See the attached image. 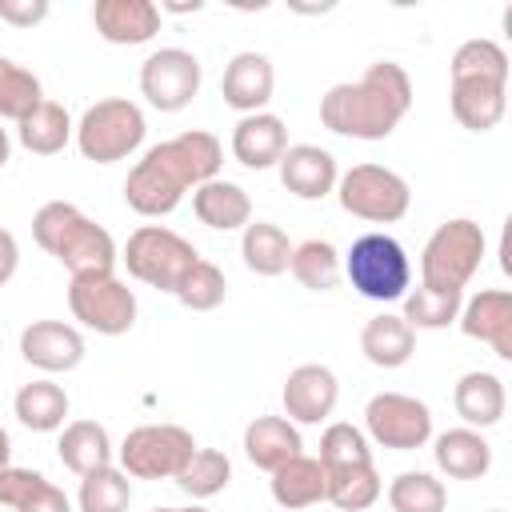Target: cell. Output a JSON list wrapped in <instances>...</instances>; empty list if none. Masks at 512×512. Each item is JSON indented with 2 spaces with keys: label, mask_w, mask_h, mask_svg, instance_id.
<instances>
[{
  "label": "cell",
  "mask_w": 512,
  "mask_h": 512,
  "mask_svg": "<svg viewBox=\"0 0 512 512\" xmlns=\"http://www.w3.org/2000/svg\"><path fill=\"white\" fill-rule=\"evenodd\" d=\"M220 164H224L220 140L204 128H188L164 144H152L136 160V168L124 180V200L140 216H168L188 188L196 192L200 184L216 180Z\"/></svg>",
  "instance_id": "obj_1"
},
{
  "label": "cell",
  "mask_w": 512,
  "mask_h": 512,
  "mask_svg": "<svg viewBox=\"0 0 512 512\" xmlns=\"http://www.w3.org/2000/svg\"><path fill=\"white\" fill-rule=\"evenodd\" d=\"M412 108V80L396 60H376L356 84H332L320 96V120L336 136L384 140Z\"/></svg>",
  "instance_id": "obj_2"
},
{
  "label": "cell",
  "mask_w": 512,
  "mask_h": 512,
  "mask_svg": "<svg viewBox=\"0 0 512 512\" xmlns=\"http://www.w3.org/2000/svg\"><path fill=\"white\" fill-rule=\"evenodd\" d=\"M32 236L72 276H80V272H112L116 260H120L112 232L104 224H96L92 216H84L68 200L40 204V212L32 216Z\"/></svg>",
  "instance_id": "obj_3"
},
{
  "label": "cell",
  "mask_w": 512,
  "mask_h": 512,
  "mask_svg": "<svg viewBox=\"0 0 512 512\" xmlns=\"http://www.w3.org/2000/svg\"><path fill=\"white\" fill-rule=\"evenodd\" d=\"M484 260V228L468 216L444 220L420 252V284L440 292H464Z\"/></svg>",
  "instance_id": "obj_4"
},
{
  "label": "cell",
  "mask_w": 512,
  "mask_h": 512,
  "mask_svg": "<svg viewBox=\"0 0 512 512\" xmlns=\"http://www.w3.org/2000/svg\"><path fill=\"white\" fill-rule=\"evenodd\" d=\"M344 264V276L348 284L364 296V300H404L408 284H412V264H408V252L384 236V232H368L360 240H352L348 256L340 260Z\"/></svg>",
  "instance_id": "obj_5"
},
{
  "label": "cell",
  "mask_w": 512,
  "mask_h": 512,
  "mask_svg": "<svg viewBox=\"0 0 512 512\" xmlns=\"http://www.w3.org/2000/svg\"><path fill=\"white\" fill-rule=\"evenodd\" d=\"M144 112L140 104L124 100V96H108V100H96L80 124H76V148L84 152V160H96V164H116L124 156H132L140 144H144Z\"/></svg>",
  "instance_id": "obj_6"
},
{
  "label": "cell",
  "mask_w": 512,
  "mask_h": 512,
  "mask_svg": "<svg viewBox=\"0 0 512 512\" xmlns=\"http://www.w3.org/2000/svg\"><path fill=\"white\" fill-rule=\"evenodd\" d=\"M120 260L128 264V276H136L140 284L160 288V292H176V284L200 260V252L180 232H172L164 224H140L128 236Z\"/></svg>",
  "instance_id": "obj_7"
},
{
  "label": "cell",
  "mask_w": 512,
  "mask_h": 512,
  "mask_svg": "<svg viewBox=\"0 0 512 512\" xmlns=\"http://www.w3.org/2000/svg\"><path fill=\"white\" fill-rule=\"evenodd\" d=\"M68 308L84 328H92L100 336H124L136 324V292L116 272H80V276H72Z\"/></svg>",
  "instance_id": "obj_8"
},
{
  "label": "cell",
  "mask_w": 512,
  "mask_h": 512,
  "mask_svg": "<svg viewBox=\"0 0 512 512\" xmlns=\"http://www.w3.org/2000/svg\"><path fill=\"white\" fill-rule=\"evenodd\" d=\"M336 196L340 208L368 220V224H392L408 212L412 192L408 180L384 164H352L340 180H336Z\"/></svg>",
  "instance_id": "obj_9"
},
{
  "label": "cell",
  "mask_w": 512,
  "mask_h": 512,
  "mask_svg": "<svg viewBox=\"0 0 512 512\" xmlns=\"http://www.w3.org/2000/svg\"><path fill=\"white\" fill-rule=\"evenodd\" d=\"M196 452V440L180 424H140L120 444V468L132 480H176Z\"/></svg>",
  "instance_id": "obj_10"
},
{
  "label": "cell",
  "mask_w": 512,
  "mask_h": 512,
  "mask_svg": "<svg viewBox=\"0 0 512 512\" xmlns=\"http://www.w3.org/2000/svg\"><path fill=\"white\" fill-rule=\"evenodd\" d=\"M364 428L380 448L392 452H412L424 448L432 436V412L424 400L404 396V392H376L364 408Z\"/></svg>",
  "instance_id": "obj_11"
},
{
  "label": "cell",
  "mask_w": 512,
  "mask_h": 512,
  "mask_svg": "<svg viewBox=\"0 0 512 512\" xmlns=\"http://www.w3.org/2000/svg\"><path fill=\"white\" fill-rule=\"evenodd\" d=\"M140 92L160 112H180L200 92V60L184 48H160L140 64Z\"/></svg>",
  "instance_id": "obj_12"
},
{
  "label": "cell",
  "mask_w": 512,
  "mask_h": 512,
  "mask_svg": "<svg viewBox=\"0 0 512 512\" xmlns=\"http://www.w3.org/2000/svg\"><path fill=\"white\" fill-rule=\"evenodd\" d=\"M508 112V76L500 72H452V116L468 132H488Z\"/></svg>",
  "instance_id": "obj_13"
},
{
  "label": "cell",
  "mask_w": 512,
  "mask_h": 512,
  "mask_svg": "<svg viewBox=\"0 0 512 512\" xmlns=\"http://www.w3.org/2000/svg\"><path fill=\"white\" fill-rule=\"evenodd\" d=\"M460 332L468 340L488 344L500 360H512V292L484 288L472 300L460 304Z\"/></svg>",
  "instance_id": "obj_14"
},
{
  "label": "cell",
  "mask_w": 512,
  "mask_h": 512,
  "mask_svg": "<svg viewBox=\"0 0 512 512\" xmlns=\"http://www.w3.org/2000/svg\"><path fill=\"white\" fill-rule=\"evenodd\" d=\"M336 400H340V384H336V372L324 364H300L284 380V412L292 424L328 420Z\"/></svg>",
  "instance_id": "obj_15"
},
{
  "label": "cell",
  "mask_w": 512,
  "mask_h": 512,
  "mask_svg": "<svg viewBox=\"0 0 512 512\" xmlns=\"http://www.w3.org/2000/svg\"><path fill=\"white\" fill-rule=\"evenodd\" d=\"M20 356L40 372H72L84 360V336L64 320H32L20 332Z\"/></svg>",
  "instance_id": "obj_16"
},
{
  "label": "cell",
  "mask_w": 512,
  "mask_h": 512,
  "mask_svg": "<svg viewBox=\"0 0 512 512\" xmlns=\"http://www.w3.org/2000/svg\"><path fill=\"white\" fill-rule=\"evenodd\" d=\"M276 168H280V184L300 200H324L340 180L336 156L320 144H288Z\"/></svg>",
  "instance_id": "obj_17"
},
{
  "label": "cell",
  "mask_w": 512,
  "mask_h": 512,
  "mask_svg": "<svg viewBox=\"0 0 512 512\" xmlns=\"http://www.w3.org/2000/svg\"><path fill=\"white\" fill-rule=\"evenodd\" d=\"M272 88H276V72H272V60L264 52H236L224 68V80H220L224 104L244 112V116L264 112V104L272 100Z\"/></svg>",
  "instance_id": "obj_18"
},
{
  "label": "cell",
  "mask_w": 512,
  "mask_h": 512,
  "mask_svg": "<svg viewBox=\"0 0 512 512\" xmlns=\"http://www.w3.org/2000/svg\"><path fill=\"white\" fill-rule=\"evenodd\" d=\"M92 24L108 44H148L160 32V8L152 0H96Z\"/></svg>",
  "instance_id": "obj_19"
},
{
  "label": "cell",
  "mask_w": 512,
  "mask_h": 512,
  "mask_svg": "<svg viewBox=\"0 0 512 512\" xmlns=\"http://www.w3.org/2000/svg\"><path fill=\"white\" fill-rule=\"evenodd\" d=\"M288 148V128L280 116L272 112H252V116H240V124L232 128V156L244 164V168H272L280 164Z\"/></svg>",
  "instance_id": "obj_20"
},
{
  "label": "cell",
  "mask_w": 512,
  "mask_h": 512,
  "mask_svg": "<svg viewBox=\"0 0 512 512\" xmlns=\"http://www.w3.org/2000/svg\"><path fill=\"white\" fill-rule=\"evenodd\" d=\"M452 404H456V416L464 420V428H492L504 420V408H508V392H504V380L496 372H464L452 388Z\"/></svg>",
  "instance_id": "obj_21"
},
{
  "label": "cell",
  "mask_w": 512,
  "mask_h": 512,
  "mask_svg": "<svg viewBox=\"0 0 512 512\" xmlns=\"http://www.w3.org/2000/svg\"><path fill=\"white\" fill-rule=\"evenodd\" d=\"M300 448L304 440L288 416H256L244 428V456L264 472H276L284 460L300 456Z\"/></svg>",
  "instance_id": "obj_22"
},
{
  "label": "cell",
  "mask_w": 512,
  "mask_h": 512,
  "mask_svg": "<svg viewBox=\"0 0 512 512\" xmlns=\"http://www.w3.org/2000/svg\"><path fill=\"white\" fill-rule=\"evenodd\" d=\"M360 352L368 364L376 368H400L412 360L416 352V328L404 320V316H392V312H380L364 324L360 332Z\"/></svg>",
  "instance_id": "obj_23"
},
{
  "label": "cell",
  "mask_w": 512,
  "mask_h": 512,
  "mask_svg": "<svg viewBox=\"0 0 512 512\" xmlns=\"http://www.w3.org/2000/svg\"><path fill=\"white\" fill-rule=\"evenodd\" d=\"M436 468L452 480H480L492 468V448L476 428H448L436 436Z\"/></svg>",
  "instance_id": "obj_24"
},
{
  "label": "cell",
  "mask_w": 512,
  "mask_h": 512,
  "mask_svg": "<svg viewBox=\"0 0 512 512\" xmlns=\"http://www.w3.org/2000/svg\"><path fill=\"white\" fill-rule=\"evenodd\" d=\"M192 212L200 224H208L216 232H232V228H244L252 220V200L240 184L216 176L192 192Z\"/></svg>",
  "instance_id": "obj_25"
},
{
  "label": "cell",
  "mask_w": 512,
  "mask_h": 512,
  "mask_svg": "<svg viewBox=\"0 0 512 512\" xmlns=\"http://www.w3.org/2000/svg\"><path fill=\"white\" fill-rule=\"evenodd\" d=\"M272 500L280 504V508H288V512H296V508H312V504H320L324 500V488H328V480H324V464L316 460V456H292V460H284L276 472H272Z\"/></svg>",
  "instance_id": "obj_26"
},
{
  "label": "cell",
  "mask_w": 512,
  "mask_h": 512,
  "mask_svg": "<svg viewBox=\"0 0 512 512\" xmlns=\"http://www.w3.org/2000/svg\"><path fill=\"white\" fill-rule=\"evenodd\" d=\"M56 452H60V464H64L68 472H76V476H88V472L112 464L108 428L96 424V420H72V424H64Z\"/></svg>",
  "instance_id": "obj_27"
},
{
  "label": "cell",
  "mask_w": 512,
  "mask_h": 512,
  "mask_svg": "<svg viewBox=\"0 0 512 512\" xmlns=\"http://www.w3.org/2000/svg\"><path fill=\"white\" fill-rule=\"evenodd\" d=\"M240 256H244V264L256 276H280V272H288L292 240L272 220H248L244 224V236H240Z\"/></svg>",
  "instance_id": "obj_28"
},
{
  "label": "cell",
  "mask_w": 512,
  "mask_h": 512,
  "mask_svg": "<svg viewBox=\"0 0 512 512\" xmlns=\"http://www.w3.org/2000/svg\"><path fill=\"white\" fill-rule=\"evenodd\" d=\"M16 136H20V144H24L28 152H36V156H56V152H64V144L76 136V124H72V116H68L64 104L44 100L32 116H24V120L16 124Z\"/></svg>",
  "instance_id": "obj_29"
},
{
  "label": "cell",
  "mask_w": 512,
  "mask_h": 512,
  "mask_svg": "<svg viewBox=\"0 0 512 512\" xmlns=\"http://www.w3.org/2000/svg\"><path fill=\"white\" fill-rule=\"evenodd\" d=\"M324 500H332L340 512H364L380 500L384 484H380V472L376 464H348V468H324Z\"/></svg>",
  "instance_id": "obj_30"
},
{
  "label": "cell",
  "mask_w": 512,
  "mask_h": 512,
  "mask_svg": "<svg viewBox=\"0 0 512 512\" xmlns=\"http://www.w3.org/2000/svg\"><path fill=\"white\" fill-rule=\"evenodd\" d=\"M12 408H16L24 428L56 432V428H64V416H68V392L60 384H52V380H32V384H24L16 392Z\"/></svg>",
  "instance_id": "obj_31"
},
{
  "label": "cell",
  "mask_w": 512,
  "mask_h": 512,
  "mask_svg": "<svg viewBox=\"0 0 512 512\" xmlns=\"http://www.w3.org/2000/svg\"><path fill=\"white\" fill-rule=\"evenodd\" d=\"M288 272L308 292H332L340 284V276H344V264H340V252L328 240H304V244H292Z\"/></svg>",
  "instance_id": "obj_32"
},
{
  "label": "cell",
  "mask_w": 512,
  "mask_h": 512,
  "mask_svg": "<svg viewBox=\"0 0 512 512\" xmlns=\"http://www.w3.org/2000/svg\"><path fill=\"white\" fill-rule=\"evenodd\" d=\"M232 480V460L220 448H196L188 456V464L176 472V488L192 500H208L216 492H224Z\"/></svg>",
  "instance_id": "obj_33"
},
{
  "label": "cell",
  "mask_w": 512,
  "mask_h": 512,
  "mask_svg": "<svg viewBox=\"0 0 512 512\" xmlns=\"http://www.w3.org/2000/svg\"><path fill=\"white\" fill-rule=\"evenodd\" d=\"M80 512H128L132 504V476L116 464H104L88 476H80Z\"/></svg>",
  "instance_id": "obj_34"
},
{
  "label": "cell",
  "mask_w": 512,
  "mask_h": 512,
  "mask_svg": "<svg viewBox=\"0 0 512 512\" xmlns=\"http://www.w3.org/2000/svg\"><path fill=\"white\" fill-rule=\"evenodd\" d=\"M40 104H44L40 80H36L24 64L0 56V120H16V124H20V120L32 116Z\"/></svg>",
  "instance_id": "obj_35"
},
{
  "label": "cell",
  "mask_w": 512,
  "mask_h": 512,
  "mask_svg": "<svg viewBox=\"0 0 512 512\" xmlns=\"http://www.w3.org/2000/svg\"><path fill=\"white\" fill-rule=\"evenodd\" d=\"M392 512H444L448 492L432 472H400L388 484Z\"/></svg>",
  "instance_id": "obj_36"
},
{
  "label": "cell",
  "mask_w": 512,
  "mask_h": 512,
  "mask_svg": "<svg viewBox=\"0 0 512 512\" xmlns=\"http://www.w3.org/2000/svg\"><path fill=\"white\" fill-rule=\"evenodd\" d=\"M224 292H228V280H224V272L212 264V260H196L188 272H184V280L176 284V300L184 304V308H192V312H212V308H220L224 304Z\"/></svg>",
  "instance_id": "obj_37"
},
{
  "label": "cell",
  "mask_w": 512,
  "mask_h": 512,
  "mask_svg": "<svg viewBox=\"0 0 512 512\" xmlns=\"http://www.w3.org/2000/svg\"><path fill=\"white\" fill-rule=\"evenodd\" d=\"M464 292H440V288H416L404 292V320L412 328H448L460 316Z\"/></svg>",
  "instance_id": "obj_38"
},
{
  "label": "cell",
  "mask_w": 512,
  "mask_h": 512,
  "mask_svg": "<svg viewBox=\"0 0 512 512\" xmlns=\"http://www.w3.org/2000/svg\"><path fill=\"white\" fill-rule=\"evenodd\" d=\"M324 468H348V464H368L372 460V448H368V436L356 428V424H328L324 436H320V456H316Z\"/></svg>",
  "instance_id": "obj_39"
},
{
  "label": "cell",
  "mask_w": 512,
  "mask_h": 512,
  "mask_svg": "<svg viewBox=\"0 0 512 512\" xmlns=\"http://www.w3.org/2000/svg\"><path fill=\"white\" fill-rule=\"evenodd\" d=\"M452 72H500V76H508V52L496 40H464L452 56Z\"/></svg>",
  "instance_id": "obj_40"
},
{
  "label": "cell",
  "mask_w": 512,
  "mask_h": 512,
  "mask_svg": "<svg viewBox=\"0 0 512 512\" xmlns=\"http://www.w3.org/2000/svg\"><path fill=\"white\" fill-rule=\"evenodd\" d=\"M40 480H44L40 472L8 464V468L0 472V504H4V508H16L24 496H32V492H36V484H40Z\"/></svg>",
  "instance_id": "obj_41"
},
{
  "label": "cell",
  "mask_w": 512,
  "mask_h": 512,
  "mask_svg": "<svg viewBox=\"0 0 512 512\" xmlns=\"http://www.w3.org/2000/svg\"><path fill=\"white\" fill-rule=\"evenodd\" d=\"M12 512H72V500L64 496V488H56L48 476L36 484V492L32 496H24Z\"/></svg>",
  "instance_id": "obj_42"
},
{
  "label": "cell",
  "mask_w": 512,
  "mask_h": 512,
  "mask_svg": "<svg viewBox=\"0 0 512 512\" xmlns=\"http://www.w3.org/2000/svg\"><path fill=\"white\" fill-rule=\"evenodd\" d=\"M48 16V0H0V20L12 28H32Z\"/></svg>",
  "instance_id": "obj_43"
},
{
  "label": "cell",
  "mask_w": 512,
  "mask_h": 512,
  "mask_svg": "<svg viewBox=\"0 0 512 512\" xmlns=\"http://www.w3.org/2000/svg\"><path fill=\"white\" fill-rule=\"evenodd\" d=\"M16 268H20V244L8 228H0V288L16 276Z\"/></svg>",
  "instance_id": "obj_44"
},
{
  "label": "cell",
  "mask_w": 512,
  "mask_h": 512,
  "mask_svg": "<svg viewBox=\"0 0 512 512\" xmlns=\"http://www.w3.org/2000/svg\"><path fill=\"white\" fill-rule=\"evenodd\" d=\"M156 8H160V12H164V8H168V12H200L204 0H192V4H188V0H176V4H156Z\"/></svg>",
  "instance_id": "obj_45"
},
{
  "label": "cell",
  "mask_w": 512,
  "mask_h": 512,
  "mask_svg": "<svg viewBox=\"0 0 512 512\" xmlns=\"http://www.w3.org/2000/svg\"><path fill=\"white\" fill-rule=\"evenodd\" d=\"M12 464V440H8V432L0 428V472Z\"/></svg>",
  "instance_id": "obj_46"
},
{
  "label": "cell",
  "mask_w": 512,
  "mask_h": 512,
  "mask_svg": "<svg viewBox=\"0 0 512 512\" xmlns=\"http://www.w3.org/2000/svg\"><path fill=\"white\" fill-rule=\"evenodd\" d=\"M8 156H12V140H8V132L0 128V168L8 164Z\"/></svg>",
  "instance_id": "obj_47"
},
{
  "label": "cell",
  "mask_w": 512,
  "mask_h": 512,
  "mask_svg": "<svg viewBox=\"0 0 512 512\" xmlns=\"http://www.w3.org/2000/svg\"><path fill=\"white\" fill-rule=\"evenodd\" d=\"M152 512H208V508H200V504H192V508H152Z\"/></svg>",
  "instance_id": "obj_48"
},
{
  "label": "cell",
  "mask_w": 512,
  "mask_h": 512,
  "mask_svg": "<svg viewBox=\"0 0 512 512\" xmlns=\"http://www.w3.org/2000/svg\"><path fill=\"white\" fill-rule=\"evenodd\" d=\"M492 512H504V508H492Z\"/></svg>",
  "instance_id": "obj_49"
}]
</instances>
